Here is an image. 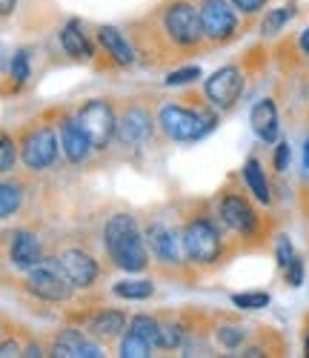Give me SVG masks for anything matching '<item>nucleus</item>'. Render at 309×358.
<instances>
[{
    "label": "nucleus",
    "mask_w": 309,
    "mask_h": 358,
    "mask_svg": "<svg viewBox=\"0 0 309 358\" xmlns=\"http://www.w3.org/2000/svg\"><path fill=\"white\" fill-rule=\"evenodd\" d=\"M103 247H106V252L115 261L117 270L143 273L149 266L146 238H143L135 215H129V213H117V215H112L106 221V227H103Z\"/></svg>",
    "instance_id": "1"
},
{
    "label": "nucleus",
    "mask_w": 309,
    "mask_h": 358,
    "mask_svg": "<svg viewBox=\"0 0 309 358\" xmlns=\"http://www.w3.org/2000/svg\"><path fill=\"white\" fill-rule=\"evenodd\" d=\"M161 29H164V38L178 49H195L206 41L201 26V12L192 0H169L161 9Z\"/></svg>",
    "instance_id": "2"
},
{
    "label": "nucleus",
    "mask_w": 309,
    "mask_h": 358,
    "mask_svg": "<svg viewBox=\"0 0 309 358\" xmlns=\"http://www.w3.org/2000/svg\"><path fill=\"white\" fill-rule=\"evenodd\" d=\"M158 124H161V129L172 141L189 143V141H201L206 132L215 129V115H209L203 109H189V106L166 103L158 112Z\"/></svg>",
    "instance_id": "3"
},
{
    "label": "nucleus",
    "mask_w": 309,
    "mask_h": 358,
    "mask_svg": "<svg viewBox=\"0 0 309 358\" xmlns=\"http://www.w3.org/2000/svg\"><path fill=\"white\" fill-rule=\"evenodd\" d=\"M180 238H183V255L198 266L215 264L224 252L221 229L215 227L209 218H192L187 227H183Z\"/></svg>",
    "instance_id": "4"
},
{
    "label": "nucleus",
    "mask_w": 309,
    "mask_h": 358,
    "mask_svg": "<svg viewBox=\"0 0 309 358\" xmlns=\"http://www.w3.org/2000/svg\"><path fill=\"white\" fill-rule=\"evenodd\" d=\"M78 124L86 132L92 149H106L109 141L115 138V127H117V117L109 101H86L78 109Z\"/></svg>",
    "instance_id": "5"
},
{
    "label": "nucleus",
    "mask_w": 309,
    "mask_h": 358,
    "mask_svg": "<svg viewBox=\"0 0 309 358\" xmlns=\"http://www.w3.org/2000/svg\"><path fill=\"white\" fill-rule=\"evenodd\" d=\"M26 289L41 301H69L75 287L60 273L57 261H41L32 270H26Z\"/></svg>",
    "instance_id": "6"
},
{
    "label": "nucleus",
    "mask_w": 309,
    "mask_h": 358,
    "mask_svg": "<svg viewBox=\"0 0 309 358\" xmlns=\"http://www.w3.org/2000/svg\"><path fill=\"white\" fill-rule=\"evenodd\" d=\"M57 152H60V141L49 127H32L20 138V161L32 172L49 169L57 161Z\"/></svg>",
    "instance_id": "7"
},
{
    "label": "nucleus",
    "mask_w": 309,
    "mask_h": 358,
    "mask_svg": "<svg viewBox=\"0 0 309 358\" xmlns=\"http://www.w3.org/2000/svg\"><path fill=\"white\" fill-rule=\"evenodd\" d=\"M198 12H201V26H203L206 41L224 43V41L235 38V32H238V9L229 3V0H201Z\"/></svg>",
    "instance_id": "8"
},
{
    "label": "nucleus",
    "mask_w": 309,
    "mask_h": 358,
    "mask_svg": "<svg viewBox=\"0 0 309 358\" xmlns=\"http://www.w3.org/2000/svg\"><path fill=\"white\" fill-rule=\"evenodd\" d=\"M203 92L215 109H232L243 92V72L238 66H224L206 78Z\"/></svg>",
    "instance_id": "9"
},
{
    "label": "nucleus",
    "mask_w": 309,
    "mask_h": 358,
    "mask_svg": "<svg viewBox=\"0 0 309 358\" xmlns=\"http://www.w3.org/2000/svg\"><path fill=\"white\" fill-rule=\"evenodd\" d=\"M149 252L158 258L164 266H178L183 264V238L164 221H152L143 232Z\"/></svg>",
    "instance_id": "10"
},
{
    "label": "nucleus",
    "mask_w": 309,
    "mask_h": 358,
    "mask_svg": "<svg viewBox=\"0 0 309 358\" xmlns=\"http://www.w3.org/2000/svg\"><path fill=\"white\" fill-rule=\"evenodd\" d=\"M218 215H221V221L232 232H238L243 238H250V235L258 232V213H255V206L246 201L243 195H238V192H224L221 195Z\"/></svg>",
    "instance_id": "11"
},
{
    "label": "nucleus",
    "mask_w": 309,
    "mask_h": 358,
    "mask_svg": "<svg viewBox=\"0 0 309 358\" xmlns=\"http://www.w3.org/2000/svg\"><path fill=\"white\" fill-rule=\"evenodd\" d=\"M55 261L60 266V273L66 275V281L75 289H89L92 284L98 281V275H101L98 261L92 258L89 252H83V250H64Z\"/></svg>",
    "instance_id": "12"
},
{
    "label": "nucleus",
    "mask_w": 309,
    "mask_h": 358,
    "mask_svg": "<svg viewBox=\"0 0 309 358\" xmlns=\"http://www.w3.org/2000/svg\"><path fill=\"white\" fill-rule=\"evenodd\" d=\"M52 355L57 358H101L103 350L86 338L80 330H72V327H66V330H60L52 341Z\"/></svg>",
    "instance_id": "13"
},
{
    "label": "nucleus",
    "mask_w": 309,
    "mask_h": 358,
    "mask_svg": "<svg viewBox=\"0 0 309 358\" xmlns=\"http://www.w3.org/2000/svg\"><path fill=\"white\" fill-rule=\"evenodd\" d=\"M149 135H152V117H149L146 109L132 106V109H127V112L117 117L115 138H117L123 146H138V143H143Z\"/></svg>",
    "instance_id": "14"
},
{
    "label": "nucleus",
    "mask_w": 309,
    "mask_h": 358,
    "mask_svg": "<svg viewBox=\"0 0 309 358\" xmlns=\"http://www.w3.org/2000/svg\"><path fill=\"white\" fill-rule=\"evenodd\" d=\"M9 258H12L15 270H23V273L38 266L43 261V247L38 241V235L29 229H17L9 241Z\"/></svg>",
    "instance_id": "15"
},
{
    "label": "nucleus",
    "mask_w": 309,
    "mask_h": 358,
    "mask_svg": "<svg viewBox=\"0 0 309 358\" xmlns=\"http://www.w3.org/2000/svg\"><path fill=\"white\" fill-rule=\"evenodd\" d=\"M60 149H64V158L72 164H83L92 152V143L86 138V132L80 129L78 117H64L60 121Z\"/></svg>",
    "instance_id": "16"
},
{
    "label": "nucleus",
    "mask_w": 309,
    "mask_h": 358,
    "mask_svg": "<svg viewBox=\"0 0 309 358\" xmlns=\"http://www.w3.org/2000/svg\"><path fill=\"white\" fill-rule=\"evenodd\" d=\"M250 121H252V132L264 141V143H275L278 135H281V117H278V106L275 101L264 98L252 106V115H250Z\"/></svg>",
    "instance_id": "17"
},
{
    "label": "nucleus",
    "mask_w": 309,
    "mask_h": 358,
    "mask_svg": "<svg viewBox=\"0 0 309 358\" xmlns=\"http://www.w3.org/2000/svg\"><path fill=\"white\" fill-rule=\"evenodd\" d=\"M98 41H101V46L112 55L115 64H120V66H132V64H135V49H132V43L123 38V32H117L115 26H101V29H98Z\"/></svg>",
    "instance_id": "18"
},
{
    "label": "nucleus",
    "mask_w": 309,
    "mask_h": 358,
    "mask_svg": "<svg viewBox=\"0 0 309 358\" xmlns=\"http://www.w3.org/2000/svg\"><path fill=\"white\" fill-rule=\"evenodd\" d=\"M243 184L255 195L258 203H272V192H269V184H266V175H264V166L258 158H250L243 164Z\"/></svg>",
    "instance_id": "19"
},
{
    "label": "nucleus",
    "mask_w": 309,
    "mask_h": 358,
    "mask_svg": "<svg viewBox=\"0 0 309 358\" xmlns=\"http://www.w3.org/2000/svg\"><path fill=\"white\" fill-rule=\"evenodd\" d=\"M60 46H64L66 55L72 57H92V43L86 38V32H80V23L78 20H69L64 29H60Z\"/></svg>",
    "instance_id": "20"
},
{
    "label": "nucleus",
    "mask_w": 309,
    "mask_h": 358,
    "mask_svg": "<svg viewBox=\"0 0 309 358\" xmlns=\"http://www.w3.org/2000/svg\"><path fill=\"white\" fill-rule=\"evenodd\" d=\"M92 333L98 338H117L123 330H127V315L117 313V310H103L92 318Z\"/></svg>",
    "instance_id": "21"
},
{
    "label": "nucleus",
    "mask_w": 309,
    "mask_h": 358,
    "mask_svg": "<svg viewBox=\"0 0 309 358\" xmlns=\"http://www.w3.org/2000/svg\"><path fill=\"white\" fill-rule=\"evenodd\" d=\"M112 292L117 298H127V301H146V298L154 295V284L152 281H143V278H138V281L127 278V281H117L112 287Z\"/></svg>",
    "instance_id": "22"
},
{
    "label": "nucleus",
    "mask_w": 309,
    "mask_h": 358,
    "mask_svg": "<svg viewBox=\"0 0 309 358\" xmlns=\"http://www.w3.org/2000/svg\"><path fill=\"white\" fill-rule=\"evenodd\" d=\"M23 206V189L17 184H9V181H0V221L15 215Z\"/></svg>",
    "instance_id": "23"
},
{
    "label": "nucleus",
    "mask_w": 309,
    "mask_h": 358,
    "mask_svg": "<svg viewBox=\"0 0 309 358\" xmlns=\"http://www.w3.org/2000/svg\"><path fill=\"white\" fill-rule=\"evenodd\" d=\"M152 350L154 347L143 336H138L135 330H127V336H123V341H120V355L123 358H149Z\"/></svg>",
    "instance_id": "24"
},
{
    "label": "nucleus",
    "mask_w": 309,
    "mask_h": 358,
    "mask_svg": "<svg viewBox=\"0 0 309 358\" xmlns=\"http://www.w3.org/2000/svg\"><path fill=\"white\" fill-rule=\"evenodd\" d=\"M129 330H135L138 336H143L152 347H158V333H161V321L158 318H152V315H135Z\"/></svg>",
    "instance_id": "25"
},
{
    "label": "nucleus",
    "mask_w": 309,
    "mask_h": 358,
    "mask_svg": "<svg viewBox=\"0 0 309 358\" xmlns=\"http://www.w3.org/2000/svg\"><path fill=\"white\" fill-rule=\"evenodd\" d=\"M183 344V327L175 321H161L158 333V350H178Z\"/></svg>",
    "instance_id": "26"
},
{
    "label": "nucleus",
    "mask_w": 309,
    "mask_h": 358,
    "mask_svg": "<svg viewBox=\"0 0 309 358\" xmlns=\"http://www.w3.org/2000/svg\"><path fill=\"white\" fill-rule=\"evenodd\" d=\"M218 341L227 350H240V344L246 341V330L238 324H221L218 327Z\"/></svg>",
    "instance_id": "27"
},
{
    "label": "nucleus",
    "mask_w": 309,
    "mask_h": 358,
    "mask_svg": "<svg viewBox=\"0 0 309 358\" xmlns=\"http://www.w3.org/2000/svg\"><path fill=\"white\" fill-rule=\"evenodd\" d=\"M269 292H238V295H232V304L238 307V310H264V307H269Z\"/></svg>",
    "instance_id": "28"
},
{
    "label": "nucleus",
    "mask_w": 309,
    "mask_h": 358,
    "mask_svg": "<svg viewBox=\"0 0 309 358\" xmlns=\"http://www.w3.org/2000/svg\"><path fill=\"white\" fill-rule=\"evenodd\" d=\"M17 164V146L9 132H0V172H12Z\"/></svg>",
    "instance_id": "29"
},
{
    "label": "nucleus",
    "mask_w": 309,
    "mask_h": 358,
    "mask_svg": "<svg viewBox=\"0 0 309 358\" xmlns=\"http://www.w3.org/2000/svg\"><path fill=\"white\" fill-rule=\"evenodd\" d=\"M289 17H292V9L289 6H281V9H272L269 15H266V20H264V35H278L281 29L289 23Z\"/></svg>",
    "instance_id": "30"
},
{
    "label": "nucleus",
    "mask_w": 309,
    "mask_h": 358,
    "mask_svg": "<svg viewBox=\"0 0 309 358\" xmlns=\"http://www.w3.org/2000/svg\"><path fill=\"white\" fill-rule=\"evenodd\" d=\"M201 78V69L198 66H183V69H175L166 75V86H187V83H195Z\"/></svg>",
    "instance_id": "31"
},
{
    "label": "nucleus",
    "mask_w": 309,
    "mask_h": 358,
    "mask_svg": "<svg viewBox=\"0 0 309 358\" xmlns=\"http://www.w3.org/2000/svg\"><path fill=\"white\" fill-rule=\"evenodd\" d=\"M275 258H278V266L287 270V266L295 261V250H292V241L287 235H278V244H275Z\"/></svg>",
    "instance_id": "32"
},
{
    "label": "nucleus",
    "mask_w": 309,
    "mask_h": 358,
    "mask_svg": "<svg viewBox=\"0 0 309 358\" xmlns=\"http://www.w3.org/2000/svg\"><path fill=\"white\" fill-rule=\"evenodd\" d=\"M12 78L17 80V83H26L29 80V52H15V57H12Z\"/></svg>",
    "instance_id": "33"
},
{
    "label": "nucleus",
    "mask_w": 309,
    "mask_h": 358,
    "mask_svg": "<svg viewBox=\"0 0 309 358\" xmlns=\"http://www.w3.org/2000/svg\"><path fill=\"white\" fill-rule=\"evenodd\" d=\"M284 275H287V284L289 287H301L303 284V261L298 255H295V261L284 270Z\"/></svg>",
    "instance_id": "34"
},
{
    "label": "nucleus",
    "mask_w": 309,
    "mask_h": 358,
    "mask_svg": "<svg viewBox=\"0 0 309 358\" xmlns=\"http://www.w3.org/2000/svg\"><path fill=\"white\" fill-rule=\"evenodd\" d=\"M229 3H232L240 15H258V12L269 3V0H229Z\"/></svg>",
    "instance_id": "35"
},
{
    "label": "nucleus",
    "mask_w": 309,
    "mask_h": 358,
    "mask_svg": "<svg viewBox=\"0 0 309 358\" xmlns=\"http://www.w3.org/2000/svg\"><path fill=\"white\" fill-rule=\"evenodd\" d=\"M275 169L278 172L289 169V146L287 143H278V149H275Z\"/></svg>",
    "instance_id": "36"
},
{
    "label": "nucleus",
    "mask_w": 309,
    "mask_h": 358,
    "mask_svg": "<svg viewBox=\"0 0 309 358\" xmlns=\"http://www.w3.org/2000/svg\"><path fill=\"white\" fill-rule=\"evenodd\" d=\"M9 355H20V344H17V341L0 344V358H9Z\"/></svg>",
    "instance_id": "37"
},
{
    "label": "nucleus",
    "mask_w": 309,
    "mask_h": 358,
    "mask_svg": "<svg viewBox=\"0 0 309 358\" xmlns=\"http://www.w3.org/2000/svg\"><path fill=\"white\" fill-rule=\"evenodd\" d=\"M17 6V0H0V17H9Z\"/></svg>",
    "instance_id": "38"
},
{
    "label": "nucleus",
    "mask_w": 309,
    "mask_h": 358,
    "mask_svg": "<svg viewBox=\"0 0 309 358\" xmlns=\"http://www.w3.org/2000/svg\"><path fill=\"white\" fill-rule=\"evenodd\" d=\"M301 49H303V55H309V29L301 35Z\"/></svg>",
    "instance_id": "39"
},
{
    "label": "nucleus",
    "mask_w": 309,
    "mask_h": 358,
    "mask_svg": "<svg viewBox=\"0 0 309 358\" xmlns=\"http://www.w3.org/2000/svg\"><path fill=\"white\" fill-rule=\"evenodd\" d=\"M23 355H43V350L38 347V344H32V347H26V352Z\"/></svg>",
    "instance_id": "40"
},
{
    "label": "nucleus",
    "mask_w": 309,
    "mask_h": 358,
    "mask_svg": "<svg viewBox=\"0 0 309 358\" xmlns=\"http://www.w3.org/2000/svg\"><path fill=\"white\" fill-rule=\"evenodd\" d=\"M303 166L309 169V141H306V149H303Z\"/></svg>",
    "instance_id": "41"
},
{
    "label": "nucleus",
    "mask_w": 309,
    "mask_h": 358,
    "mask_svg": "<svg viewBox=\"0 0 309 358\" xmlns=\"http://www.w3.org/2000/svg\"><path fill=\"white\" fill-rule=\"evenodd\" d=\"M306 355H309V338H306Z\"/></svg>",
    "instance_id": "42"
}]
</instances>
